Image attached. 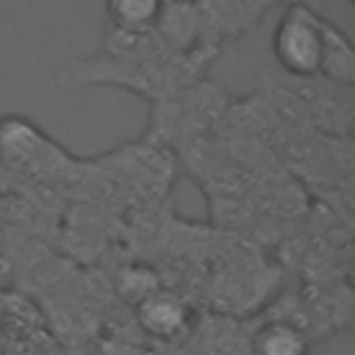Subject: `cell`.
Listing matches in <instances>:
<instances>
[{"mask_svg":"<svg viewBox=\"0 0 355 355\" xmlns=\"http://www.w3.org/2000/svg\"><path fill=\"white\" fill-rule=\"evenodd\" d=\"M322 19L308 3H291L272 33L275 61L294 78L319 75L322 58Z\"/></svg>","mask_w":355,"mask_h":355,"instance_id":"1","label":"cell"},{"mask_svg":"<svg viewBox=\"0 0 355 355\" xmlns=\"http://www.w3.org/2000/svg\"><path fill=\"white\" fill-rule=\"evenodd\" d=\"M136 322L144 333L164 338V341H172V338H180L183 333H189L191 311L178 294L158 288V291H153L136 302Z\"/></svg>","mask_w":355,"mask_h":355,"instance_id":"2","label":"cell"},{"mask_svg":"<svg viewBox=\"0 0 355 355\" xmlns=\"http://www.w3.org/2000/svg\"><path fill=\"white\" fill-rule=\"evenodd\" d=\"M250 355H311V333L294 319H269L250 338Z\"/></svg>","mask_w":355,"mask_h":355,"instance_id":"3","label":"cell"},{"mask_svg":"<svg viewBox=\"0 0 355 355\" xmlns=\"http://www.w3.org/2000/svg\"><path fill=\"white\" fill-rule=\"evenodd\" d=\"M319 75L327 78L330 83L349 89L355 83V53L347 39V33L322 19V58H319Z\"/></svg>","mask_w":355,"mask_h":355,"instance_id":"4","label":"cell"},{"mask_svg":"<svg viewBox=\"0 0 355 355\" xmlns=\"http://www.w3.org/2000/svg\"><path fill=\"white\" fill-rule=\"evenodd\" d=\"M166 0H105L108 25L125 36H144L158 31Z\"/></svg>","mask_w":355,"mask_h":355,"instance_id":"5","label":"cell"}]
</instances>
